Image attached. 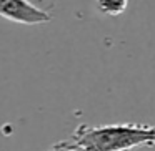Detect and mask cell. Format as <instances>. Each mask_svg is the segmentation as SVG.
Here are the masks:
<instances>
[{
    "mask_svg": "<svg viewBox=\"0 0 155 151\" xmlns=\"http://www.w3.org/2000/svg\"><path fill=\"white\" fill-rule=\"evenodd\" d=\"M70 140L80 151H132L137 148H155V124L112 123L78 124Z\"/></svg>",
    "mask_w": 155,
    "mask_h": 151,
    "instance_id": "obj_1",
    "label": "cell"
},
{
    "mask_svg": "<svg viewBox=\"0 0 155 151\" xmlns=\"http://www.w3.org/2000/svg\"><path fill=\"white\" fill-rule=\"evenodd\" d=\"M0 17L14 24L38 25L52 22L54 15L28 0H0Z\"/></svg>",
    "mask_w": 155,
    "mask_h": 151,
    "instance_id": "obj_2",
    "label": "cell"
},
{
    "mask_svg": "<svg viewBox=\"0 0 155 151\" xmlns=\"http://www.w3.org/2000/svg\"><path fill=\"white\" fill-rule=\"evenodd\" d=\"M128 7V0H97V8L100 14L108 17H118Z\"/></svg>",
    "mask_w": 155,
    "mask_h": 151,
    "instance_id": "obj_3",
    "label": "cell"
},
{
    "mask_svg": "<svg viewBox=\"0 0 155 151\" xmlns=\"http://www.w3.org/2000/svg\"><path fill=\"white\" fill-rule=\"evenodd\" d=\"M47 151H80V148L72 140H62V141H57L55 144H52Z\"/></svg>",
    "mask_w": 155,
    "mask_h": 151,
    "instance_id": "obj_4",
    "label": "cell"
}]
</instances>
